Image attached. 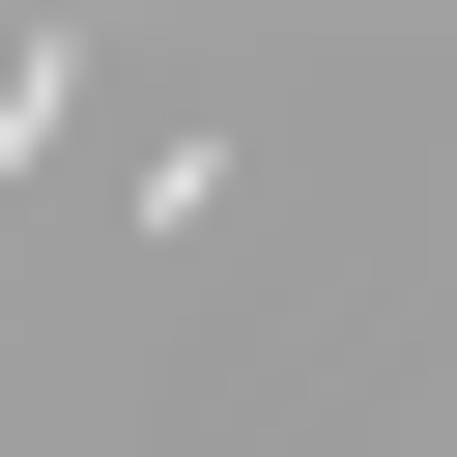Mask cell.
I'll return each instance as SVG.
<instances>
[{"label": "cell", "instance_id": "cell-1", "mask_svg": "<svg viewBox=\"0 0 457 457\" xmlns=\"http://www.w3.org/2000/svg\"><path fill=\"white\" fill-rule=\"evenodd\" d=\"M29 114H57V57H0V143H29Z\"/></svg>", "mask_w": 457, "mask_h": 457}]
</instances>
